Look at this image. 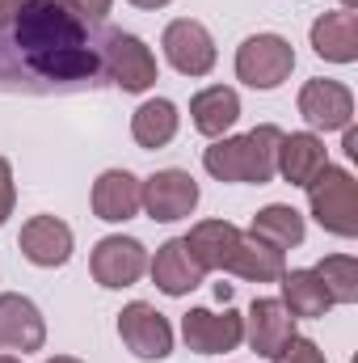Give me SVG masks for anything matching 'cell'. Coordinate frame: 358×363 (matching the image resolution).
Wrapping results in <instances>:
<instances>
[{"mask_svg":"<svg viewBox=\"0 0 358 363\" xmlns=\"http://www.w3.org/2000/svg\"><path fill=\"white\" fill-rule=\"evenodd\" d=\"M13 47L42 81H93L101 72L89 26L59 0H25L13 17Z\"/></svg>","mask_w":358,"mask_h":363,"instance_id":"1","label":"cell"},{"mask_svg":"<svg viewBox=\"0 0 358 363\" xmlns=\"http://www.w3.org/2000/svg\"><path fill=\"white\" fill-rule=\"evenodd\" d=\"M278 140H282V127H274V123H262L245 135H219L202 152V169L215 182L266 186L278 165Z\"/></svg>","mask_w":358,"mask_h":363,"instance_id":"2","label":"cell"},{"mask_svg":"<svg viewBox=\"0 0 358 363\" xmlns=\"http://www.w3.org/2000/svg\"><path fill=\"white\" fill-rule=\"evenodd\" d=\"M308 190V207L316 216V224L333 237H358V182L342 165H325L316 178L304 186Z\"/></svg>","mask_w":358,"mask_h":363,"instance_id":"3","label":"cell"},{"mask_svg":"<svg viewBox=\"0 0 358 363\" xmlns=\"http://www.w3.org/2000/svg\"><path fill=\"white\" fill-rule=\"evenodd\" d=\"M101 72L118 85L122 93H148L156 85V55L139 34L110 30L101 43Z\"/></svg>","mask_w":358,"mask_h":363,"instance_id":"4","label":"cell"},{"mask_svg":"<svg viewBox=\"0 0 358 363\" xmlns=\"http://www.w3.org/2000/svg\"><path fill=\"white\" fill-rule=\"evenodd\" d=\"M295 72V47L282 34H253L236 47V81L249 89H278Z\"/></svg>","mask_w":358,"mask_h":363,"instance_id":"5","label":"cell"},{"mask_svg":"<svg viewBox=\"0 0 358 363\" xmlns=\"http://www.w3.org/2000/svg\"><path fill=\"white\" fill-rule=\"evenodd\" d=\"M118 338H122V347L135 359H144V363H156V359H169L173 355V325L148 300H131L118 313Z\"/></svg>","mask_w":358,"mask_h":363,"instance_id":"6","label":"cell"},{"mask_svg":"<svg viewBox=\"0 0 358 363\" xmlns=\"http://www.w3.org/2000/svg\"><path fill=\"white\" fill-rule=\"evenodd\" d=\"M198 199H202V190L185 169H156L139 190V211H148V220H156V224H173V220L194 216Z\"/></svg>","mask_w":358,"mask_h":363,"instance_id":"7","label":"cell"},{"mask_svg":"<svg viewBox=\"0 0 358 363\" xmlns=\"http://www.w3.org/2000/svg\"><path fill=\"white\" fill-rule=\"evenodd\" d=\"M89 271H93V279H97L101 287H110V291L135 287V283L148 274V250H144V241L122 237V233L101 237L89 254Z\"/></svg>","mask_w":358,"mask_h":363,"instance_id":"8","label":"cell"},{"mask_svg":"<svg viewBox=\"0 0 358 363\" xmlns=\"http://www.w3.org/2000/svg\"><path fill=\"white\" fill-rule=\"evenodd\" d=\"M161 47H165V60L178 68L181 77H190V81H194V77H207V72L215 68V60H219L211 30H207L202 21H194V17L169 21L165 34H161Z\"/></svg>","mask_w":358,"mask_h":363,"instance_id":"9","label":"cell"},{"mask_svg":"<svg viewBox=\"0 0 358 363\" xmlns=\"http://www.w3.org/2000/svg\"><path fill=\"white\" fill-rule=\"evenodd\" d=\"M181 338L194 355H228L245 342V317L232 308H224V313L190 308L181 317Z\"/></svg>","mask_w":358,"mask_h":363,"instance_id":"10","label":"cell"},{"mask_svg":"<svg viewBox=\"0 0 358 363\" xmlns=\"http://www.w3.org/2000/svg\"><path fill=\"white\" fill-rule=\"evenodd\" d=\"M299 114L312 131H346L354 123V93L346 89L342 81L316 77L299 89Z\"/></svg>","mask_w":358,"mask_h":363,"instance_id":"11","label":"cell"},{"mask_svg":"<svg viewBox=\"0 0 358 363\" xmlns=\"http://www.w3.org/2000/svg\"><path fill=\"white\" fill-rule=\"evenodd\" d=\"M72 245H76V237L59 216H34L21 224V237H17V250L25 254V262H34L42 271L64 267L72 258Z\"/></svg>","mask_w":358,"mask_h":363,"instance_id":"12","label":"cell"},{"mask_svg":"<svg viewBox=\"0 0 358 363\" xmlns=\"http://www.w3.org/2000/svg\"><path fill=\"white\" fill-rule=\"evenodd\" d=\"M47 347V321L30 296L4 291L0 296V351H42Z\"/></svg>","mask_w":358,"mask_h":363,"instance_id":"13","label":"cell"},{"mask_svg":"<svg viewBox=\"0 0 358 363\" xmlns=\"http://www.w3.org/2000/svg\"><path fill=\"white\" fill-rule=\"evenodd\" d=\"M291 338H295V317L282 308V300L258 296L249 304V313H245V342H249V351L262 355V359H274Z\"/></svg>","mask_w":358,"mask_h":363,"instance_id":"14","label":"cell"},{"mask_svg":"<svg viewBox=\"0 0 358 363\" xmlns=\"http://www.w3.org/2000/svg\"><path fill=\"white\" fill-rule=\"evenodd\" d=\"M325 165H329V148H325V140L316 131H291V135L282 131V140H278V165H274V174L282 182L308 186Z\"/></svg>","mask_w":358,"mask_h":363,"instance_id":"15","label":"cell"},{"mask_svg":"<svg viewBox=\"0 0 358 363\" xmlns=\"http://www.w3.org/2000/svg\"><path fill=\"white\" fill-rule=\"evenodd\" d=\"M139 190L144 182L131 169H105L93 182V216L105 224H127L139 216Z\"/></svg>","mask_w":358,"mask_h":363,"instance_id":"16","label":"cell"},{"mask_svg":"<svg viewBox=\"0 0 358 363\" xmlns=\"http://www.w3.org/2000/svg\"><path fill=\"white\" fill-rule=\"evenodd\" d=\"M148 274H152V283L165 291V296H190L207 271L194 262V254L185 250V241L173 237V241H165L161 250H156V258H148Z\"/></svg>","mask_w":358,"mask_h":363,"instance_id":"17","label":"cell"},{"mask_svg":"<svg viewBox=\"0 0 358 363\" xmlns=\"http://www.w3.org/2000/svg\"><path fill=\"white\" fill-rule=\"evenodd\" d=\"M181 241L202 271H228V262L241 245V228L232 220H198Z\"/></svg>","mask_w":358,"mask_h":363,"instance_id":"18","label":"cell"},{"mask_svg":"<svg viewBox=\"0 0 358 363\" xmlns=\"http://www.w3.org/2000/svg\"><path fill=\"white\" fill-rule=\"evenodd\" d=\"M236 118H241V97H236V89H228V85H207V89H198L190 97V123L207 140L228 135L236 127Z\"/></svg>","mask_w":358,"mask_h":363,"instance_id":"19","label":"cell"},{"mask_svg":"<svg viewBox=\"0 0 358 363\" xmlns=\"http://www.w3.org/2000/svg\"><path fill=\"white\" fill-rule=\"evenodd\" d=\"M312 51L329 64H354L358 60V17L346 9L321 13L312 21Z\"/></svg>","mask_w":358,"mask_h":363,"instance_id":"20","label":"cell"},{"mask_svg":"<svg viewBox=\"0 0 358 363\" xmlns=\"http://www.w3.org/2000/svg\"><path fill=\"white\" fill-rule=\"evenodd\" d=\"M278 300H282V308L299 321H316V317H325L329 308H333V300H329V291H325V283L316 279V271H282L278 279Z\"/></svg>","mask_w":358,"mask_h":363,"instance_id":"21","label":"cell"},{"mask_svg":"<svg viewBox=\"0 0 358 363\" xmlns=\"http://www.w3.org/2000/svg\"><path fill=\"white\" fill-rule=\"evenodd\" d=\"M178 127H181V114L169 97H148V101L131 114V135H135V144L148 148V152L173 144Z\"/></svg>","mask_w":358,"mask_h":363,"instance_id":"22","label":"cell"},{"mask_svg":"<svg viewBox=\"0 0 358 363\" xmlns=\"http://www.w3.org/2000/svg\"><path fill=\"white\" fill-rule=\"evenodd\" d=\"M282 271H287V254L282 250H270L266 241L241 233V245H236V254L228 262V274H236L245 283H278Z\"/></svg>","mask_w":358,"mask_h":363,"instance_id":"23","label":"cell"},{"mask_svg":"<svg viewBox=\"0 0 358 363\" xmlns=\"http://www.w3.org/2000/svg\"><path fill=\"white\" fill-rule=\"evenodd\" d=\"M304 216L291 207V203H270L262 207L258 216H253V224H249V237H258V241H266L270 250H295V245H304Z\"/></svg>","mask_w":358,"mask_h":363,"instance_id":"24","label":"cell"},{"mask_svg":"<svg viewBox=\"0 0 358 363\" xmlns=\"http://www.w3.org/2000/svg\"><path fill=\"white\" fill-rule=\"evenodd\" d=\"M312 271L325 283V291H329L333 304H358V258H350V254H329Z\"/></svg>","mask_w":358,"mask_h":363,"instance_id":"25","label":"cell"},{"mask_svg":"<svg viewBox=\"0 0 358 363\" xmlns=\"http://www.w3.org/2000/svg\"><path fill=\"white\" fill-rule=\"evenodd\" d=\"M270 363H329V359H325V351H321L312 338H299V334H295Z\"/></svg>","mask_w":358,"mask_h":363,"instance_id":"26","label":"cell"},{"mask_svg":"<svg viewBox=\"0 0 358 363\" xmlns=\"http://www.w3.org/2000/svg\"><path fill=\"white\" fill-rule=\"evenodd\" d=\"M13 207H17V182H13V165L0 157V228L13 216Z\"/></svg>","mask_w":358,"mask_h":363,"instance_id":"27","label":"cell"},{"mask_svg":"<svg viewBox=\"0 0 358 363\" xmlns=\"http://www.w3.org/2000/svg\"><path fill=\"white\" fill-rule=\"evenodd\" d=\"M59 4H68L85 26H89V21H105L110 9H114V0H59Z\"/></svg>","mask_w":358,"mask_h":363,"instance_id":"28","label":"cell"},{"mask_svg":"<svg viewBox=\"0 0 358 363\" xmlns=\"http://www.w3.org/2000/svg\"><path fill=\"white\" fill-rule=\"evenodd\" d=\"M25 0H0V30L4 26H13V17H17V9H21Z\"/></svg>","mask_w":358,"mask_h":363,"instance_id":"29","label":"cell"},{"mask_svg":"<svg viewBox=\"0 0 358 363\" xmlns=\"http://www.w3.org/2000/svg\"><path fill=\"white\" fill-rule=\"evenodd\" d=\"M346 157H358V127H346Z\"/></svg>","mask_w":358,"mask_h":363,"instance_id":"30","label":"cell"},{"mask_svg":"<svg viewBox=\"0 0 358 363\" xmlns=\"http://www.w3.org/2000/svg\"><path fill=\"white\" fill-rule=\"evenodd\" d=\"M131 4H135V9H165L169 0H131Z\"/></svg>","mask_w":358,"mask_h":363,"instance_id":"31","label":"cell"},{"mask_svg":"<svg viewBox=\"0 0 358 363\" xmlns=\"http://www.w3.org/2000/svg\"><path fill=\"white\" fill-rule=\"evenodd\" d=\"M47 363H85V359H76V355H55V359H47Z\"/></svg>","mask_w":358,"mask_h":363,"instance_id":"32","label":"cell"},{"mask_svg":"<svg viewBox=\"0 0 358 363\" xmlns=\"http://www.w3.org/2000/svg\"><path fill=\"white\" fill-rule=\"evenodd\" d=\"M354 4H358V0H342V9H346V13H354Z\"/></svg>","mask_w":358,"mask_h":363,"instance_id":"33","label":"cell"},{"mask_svg":"<svg viewBox=\"0 0 358 363\" xmlns=\"http://www.w3.org/2000/svg\"><path fill=\"white\" fill-rule=\"evenodd\" d=\"M0 363H21L17 355H0Z\"/></svg>","mask_w":358,"mask_h":363,"instance_id":"34","label":"cell"}]
</instances>
